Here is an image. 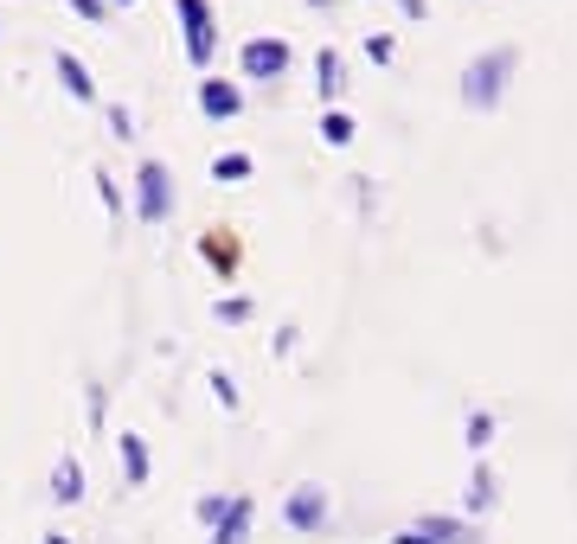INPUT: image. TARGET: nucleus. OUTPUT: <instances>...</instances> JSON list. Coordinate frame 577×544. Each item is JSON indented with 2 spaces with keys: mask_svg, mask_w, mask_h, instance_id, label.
I'll return each instance as SVG.
<instances>
[{
  "mask_svg": "<svg viewBox=\"0 0 577 544\" xmlns=\"http://www.w3.org/2000/svg\"><path fill=\"white\" fill-rule=\"evenodd\" d=\"M135 212H142V224H167V212H174V186H167L160 160H142V174H135Z\"/></svg>",
  "mask_w": 577,
  "mask_h": 544,
  "instance_id": "3",
  "label": "nucleus"
},
{
  "mask_svg": "<svg viewBox=\"0 0 577 544\" xmlns=\"http://www.w3.org/2000/svg\"><path fill=\"white\" fill-rule=\"evenodd\" d=\"M115 455H122V480H129V487H148L154 455H148V442H142V435H115Z\"/></svg>",
  "mask_w": 577,
  "mask_h": 544,
  "instance_id": "7",
  "label": "nucleus"
},
{
  "mask_svg": "<svg viewBox=\"0 0 577 544\" xmlns=\"http://www.w3.org/2000/svg\"><path fill=\"white\" fill-rule=\"evenodd\" d=\"M199 109H206L212 122H231V115L244 109V90H237L231 77H199Z\"/></svg>",
  "mask_w": 577,
  "mask_h": 544,
  "instance_id": "6",
  "label": "nucleus"
},
{
  "mask_svg": "<svg viewBox=\"0 0 577 544\" xmlns=\"http://www.w3.org/2000/svg\"><path fill=\"white\" fill-rule=\"evenodd\" d=\"M391 544H430V539H423L418 525H404V532H398V539H391Z\"/></svg>",
  "mask_w": 577,
  "mask_h": 544,
  "instance_id": "26",
  "label": "nucleus"
},
{
  "mask_svg": "<svg viewBox=\"0 0 577 544\" xmlns=\"http://www.w3.org/2000/svg\"><path fill=\"white\" fill-rule=\"evenodd\" d=\"M110 129H115V135H135V115H129V109L115 103V109H110Z\"/></svg>",
  "mask_w": 577,
  "mask_h": 544,
  "instance_id": "24",
  "label": "nucleus"
},
{
  "mask_svg": "<svg viewBox=\"0 0 577 544\" xmlns=\"http://www.w3.org/2000/svg\"><path fill=\"white\" fill-rule=\"evenodd\" d=\"M212 391H219V403H225V410H231V403H237V385H231L225 371H212Z\"/></svg>",
  "mask_w": 577,
  "mask_h": 544,
  "instance_id": "23",
  "label": "nucleus"
},
{
  "mask_svg": "<svg viewBox=\"0 0 577 544\" xmlns=\"http://www.w3.org/2000/svg\"><path fill=\"white\" fill-rule=\"evenodd\" d=\"M71 7L90 20V26H103V13H110V0H71Z\"/></svg>",
  "mask_w": 577,
  "mask_h": 544,
  "instance_id": "21",
  "label": "nucleus"
},
{
  "mask_svg": "<svg viewBox=\"0 0 577 544\" xmlns=\"http://www.w3.org/2000/svg\"><path fill=\"white\" fill-rule=\"evenodd\" d=\"M328 493H321V487H314V480H308V487H296V493H289V507H282V519H289V525H296V532H321V525H328Z\"/></svg>",
  "mask_w": 577,
  "mask_h": 544,
  "instance_id": "5",
  "label": "nucleus"
},
{
  "mask_svg": "<svg viewBox=\"0 0 577 544\" xmlns=\"http://www.w3.org/2000/svg\"><path fill=\"white\" fill-rule=\"evenodd\" d=\"M84 410H90V423L103 430V385H90V391H84Z\"/></svg>",
  "mask_w": 577,
  "mask_h": 544,
  "instance_id": "22",
  "label": "nucleus"
},
{
  "mask_svg": "<svg viewBox=\"0 0 577 544\" xmlns=\"http://www.w3.org/2000/svg\"><path fill=\"white\" fill-rule=\"evenodd\" d=\"M212 180H251V154H219L212 160Z\"/></svg>",
  "mask_w": 577,
  "mask_h": 544,
  "instance_id": "15",
  "label": "nucleus"
},
{
  "mask_svg": "<svg viewBox=\"0 0 577 544\" xmlns=\"http://www.w3.org/2000/svg\"><path fill=\"white\" fill-rule=\"evenodd\" d=\"M468 507H475V512L495 507V474L481 468V462H475V480H468Z\"/></svg>",
  "mask_w": 577,
  "mask_h": 544,
  "instance_id": "14",
  "label": "nucleus"
},
{
  "mask_svg": "<svg viewBox=\"0 0 577 544\" xmlns=\"http://www.w3.org/2000/svg\"><path fill=\"white\" fill-rule=\"evenodd\" d=\"M90 180H97V199H103V206H110V218H122V192H115V180H110V174H103V167H97V174H90Z\"/></svg>",
  "mask_w": 577,
  "mask_h": 544,
  "instance_id": "18",
  "label": "nucleus"
},
{
  "mask_svg": "<svg viewBox=\"0 0 577 544\" xmlns=\"http://www.w3.org/2000/svg\"><path fill=\"white\" fill-rule=\"evenodd\" d=\"M180 26H187V65L192 71H212V52H219V20H212V0H174Z\"/></svg>",
  "mask_w": 577,
  "mask_h": 544,
  "instance_id": "2",
  "label": "nucleus"
},
{
  "mask_svg": "<svg viewBox=\"0 0 577 544\" xmlns=\"http://www.w3.org/2000/svg\"><path fill=\"white\" fill-rule=\"evenodd\" d=\"M52 500H58V507H77V500H84V468H77V455H65V462L52 468Z\"/></svg>",
  "mask_w": 577,
  "mask_h": 544,
  "instance_id": "10",
  "label": "nucleus"
},
{
  "mask_svg": "<svg viewBox=\"0 0 577 544\" xmlns=\"http://www.w3.org/2000/svg\"><path fill=\"white\" fill-rule=\"evenodd\" d=\"M488 442H495V417H488V410H468V448L481 455Z\"/></svg>",
  "mask_w": 577,
  "mask_h": 544,
  "instance_id": "16",
  "label": "nucleus"
},
{
  "mask_svg": "<svg viewBox=\"0 0 577 544\" xmlns=\"http://www.w3.org/2000/svg\"><path fill=\"white\" fill-rule=\"evenodd\" d=\"M314 84H321V97H341V52H321V58H314Z\"/></svg>",
  "mask_w": 577,
  "mask_h": 544,
  "instance_id": "12",
  "label": "nucleus"
},
{
  "mask_svg": "<svg viewBox=\"0 0 577 544\" xmlns=\"http://www.w3.org/2000/svg\"><path fill=\"white\" fill-rule=\"evenodd\" d=\"M244 539H251V500H237V493H231L225 519L212 525V544H244Z\"/></svg>",
  "mask_w": 577,
  "mask_h": 544,
  "instance_id": "8",
  "label": "nucleus"
},
{
  "mask_svg": "<svg viewBox=\"0 0 577 544\" xmlns=\"http://www.w3.org/2000/svg\"><path fill=\"white\" fill-rule=\"evenodd\" d=\"M308 7H328V0H308Z\"/></svg>",
  "mask_w": 577,
  "mask_h": 544,
  "instance_id": "29",
  "label": "nucleus"
},
{
  "mask_svg": "<svg viewBox=\"0 0 577 544\" xmlns=\"http://www.w3.org/2000/svg\"><path fill=\"white\" fill-rule=\"evenodd\" d=\"M366 52H373V65H391L398 45H391V33H379V38H366Z\"/></svg>",
  "mask_w": 577,
  "mask_h": 544,
  "instance_id": "20",
  "label": "nucleus"
},
{
  "mask_svg": "<svg viewBox=\"0 0 577 544\" xmlns=\"http://www.w3.org/2000/svg\"><path fill=\"white\" fill-rule=\"evenodd\" d=\"M321 142H328V147L353 142V115H346V109H328V115H321Z\"/></svg>",
  "mask_w": 577,
  "mask_h": 544,
  "instance_id": "13",
  "label": "nucleus"
},
{
  "mask_svg": "<svg viewBox=\"0 0 577 544\" xmlns=\"http://www.w3.org/2000/svg\"><path fill=\"white\" fill-rule=\"evenodd\" d=\"M225 507H231V493H206V500H199V525H219V519H225Z\"/></svg>",
  "mask_w": 577,
  "mask_h": 544,
  "instance_id": "17",
  "label": "nucleus"
},
{
  "mask_svg": "<svg viewBox=\"0 0 577 544\" xmlns=\"http://www.w3.org/2000/svg\"><path fill=\"white\" fill-rule=\"evenodd\" d=\"M513 65H520V52H513V45L481 52V58L462 71V103H468V109H495L500 97H507V77H513Z\"/></svg>",
  "mask_w": 577,
  "mask_h": 544,
  "instance_id": "1",
  "label": "nucleus"
},
{
  "mask_svg": "<svg viewBox=\"0 0 577 544\" xmlns=\"http://www.w3.org/2000/svg\"><path fill=\"white\" fill-rule=\"evenodd\" d=\"M418 532L430 544H475V525H462V519H423Z\"/></svg>",
  "mask_w": 577,
  "mask_h": 544,
  "instance_id": "11",
  "label": "nucleus"
},
{
  "mask_svg": "<svg viewBox=\"0 0 577 544\" xmlns=\"http://www.w3.org/2000/svg\"><path fill=\"white\" fill-rule=\"evenodd\" d=\"M237 65H244V77H264V84H276V77L289 71V45H282V38H244Z\"/></svg>",
  "mask_w": 577,
  "mask_h": 544,
  "instance_id": "4",
  "label": "nucleus"
},
{
  "mask_svg": "<svg viewBox=\"0 0 577 544\" xmlns=\"http://www.w3.org/2000/svg\"><path fill=\"white\" fill-rule=\"evenodd\" d=\"M398 13H404V20H423L430 7H423V0H398Z\"/></svg>",
  "mask_w": 577,
  "mask_h": 544,
  "instance_id": "25",
  "label": "nucleus"
},
{
  "mask_svg": "<svg viewBox=\"0 0 577 544\" xmlns=\"http://www.w3.org/2000/svg\"><path fill=\"white\" fill-rule=\"evenodd\" d=\"M58 84L71 90L77 103H97V84H90V71H84V58H77V52H58Z\"/></svg>",
  "mask_w": 577,
  "mask_h": 544,
  "instance_id": "9",
  "label": "nucleus"
},
{
  "mask_svg": "<svg viewBox=\"0 0 577 544\" xmlns=\"http://www.w3.org/2000/svg\"><path fill=\"white\" fill-rule=\"evenodd\" d=\"M115 7H135V0H115Z\"/></svg>",
  "mask_w": 577,
  "mask_h": 544,
  "instance_id": "28",
  "label": "nucleus"
},
{
  "mask_svg": "<svg viewBox=\"0 0 577 544\" xmlns=\"http://www.w3.org/2000/svg\"><path fill=\"white\" fill-rule=\"evenodd\" d=\"M38 544H71V539H65V532H45V539H38Z\"/></svg>",
  "mask_w": 577,
  "mask_h": 544,
  "instance_id": "27",
  "label": "nucleus"
},
{
  "mask_svg": "<svg viewBox=\"0 0 577 544\" xmlns=\"http://www.w3.org/2000/svg\"><path fill=\"white\" fill-rule=\"evenodd\" d=\"M219 321H251V301H244V295H225V301H219Z\"/></svg>",
  "mask_w": 577,
  "mask_h": 544,
  "instance_id": "19",
  "label": "nucleus"
}]
</instances>
